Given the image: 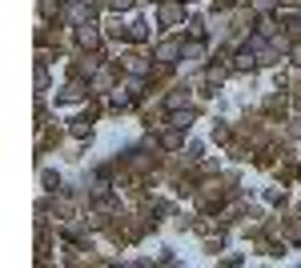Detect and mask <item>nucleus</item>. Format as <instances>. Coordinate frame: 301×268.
<instances>
[{
    "label": "nucleus",
    "mask_w": 301,
    "mask_h": 268,
    "mask_svg": "<svg viewBox=\"0 0 301 268\" xmlns=\"http://www.w3.org/2000/svg\"><path fill=\"white\" fill-rule=\"evenodd\" d=\"M177 56V44H161V60H173Z\"/></svg>",
    "instance_id": "obj_1"
},
{
    "label": "nucleus",
    "mask_w": 301,
    "mask_h": 268,
    "mask_svg": "<svg viewBox=\"0 0 301 268\" xmlns=\"http://www.w3.org/2000/svg\"><path fill=\"white\" fill-rule=\"evenodd\" d=\"M133 4V0H113V8H129Z\"/></svg>",
    "instance_id": "obj_2"
}]
</instances>
